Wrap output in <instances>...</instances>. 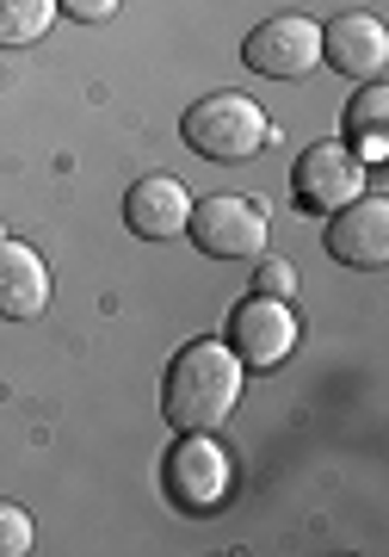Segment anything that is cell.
<instances>
[{
  "label": "cell",
  "instance_id": "obj_1",
  "mask_svg": "<svg viewBox=\"0 0 389 557\" xmlns=\"http://www.w3.org/2000/svg\"><path fill=\"white\" fill-rule=\"evenodd\" d=\"M241 379H248V366L235 359V347H223V341H192V347H179L174 366H167L161 416L174 421L179 434H211L216 421L235 416Z\"/></svg>",
  "mask_w": 389,
  "mask_h": 557
},
{
  "label": "cell",
  "instance_id": "obj_2",
  "mask_svg": "<svg viewBox=\"0 0 389 557\" xmlns=\"http://www.w3.org/2000/svg\"><path fill=\"white\" fill-rule=\"evenodd\" d=\"M179 131H186V143L198 156H211V161H248V156H260V143L273 137L266 112L248 94H204V100H192Z\"/></svg>",
  "mask_w": 389,
  "mask_h": 557
},
{
  "label": "cell",
  "instance_id": "obj_3",
  "mask_svg": "<svg viewBox=\"0 0 389 557\" xmlns=\"http://www.w3.org/2000/svg\"><path fill=\"white\" fill-rule=\"evenodd\" d=\"M186 230H192V242L211 260H260L266 236H273V223H266L253 193H211V199H198Z\"/></svg>",
  "mask_w": 389,
  "mask_h": 557
},
{
  "label": "cell",
  "instance_id": "obj_4",
  "mask_svg": "<svg viewBox=\"0 0 389 557\" xmlns=\"http://www.w3.org/2000/svg\"><path fill=\"white\" fill-rule=\"evenodd\" d=\"M161 483H167V496H174L179 515H211V508L229 502L235 465L211 434H179V446L161 465Z\"/></svg>",
  "mask_w": 389,
  "mask_h": 557
},
{
  "label": "cell",
  "instance_id": "obj_5",
  "mask_svg": "<svg viewBox=\"0 0 389 557\" xmlns=\"http://www.w3.org/2000/svg\"><path fill=\"white\" fill-rule=\"evenodd\" d=\"M241 57H248V69L273 81H303L322 62V25L303 20V13H273V20H260L248 32Z\"/></svg>",
  "mask_w": 389,
  "mask_h": 557
},
{
  "label": "cell",
  "instance_id": "obj_6",
  "mask_svg": "<svg viewBox=\"0 0 389 557\" xmlns=\"http://www.w3.org/2000/svg\"><path fill=\"white\" fill-rule=\"evenodd\" d=\"M229 347L241 366H253V372H273V366H285L297 347V310L291 298H260V292H248V304L235 310L229 322Z\"/></svg>",
  "mask_w": 389,
  "mask_h": 557
},
{
  "label": "cell",
  "instance_id": "obj_7",
  "mask_svg": "<svg viewBox=\"0 0 389 557\" xmlns=\"http://www.w3.org/2000/svg\"><path fill=\"white\" fill-rule=\"evenodd\" d=\"M291 186L303 211H340L365 193V161L352 156V143H310L291 168Z\"/></svg>",
  "mask_w": 389,
  "mask_h": 557
},
{
  "label": "cell",
  "instance_id": "obj_8",
  "mask_svg": "<svg viewBox=\"0 0 389 557\" xmlns=\"http://www.w3.org/2000/svg\"><path fill=\"white\" fill-rule=\"evenodd\" d=\"M322 62L347 81H377L389 62V32L377 13H340L322 25Z\"/></svg>",
  "mask_w": 389,
  "mask_h": 557
},
{
  "label": "cell",
  "instance_id": "obj_9",
  "mask_svg": "<svg viewBox=\"0 0 389 557\" xmlns=\"http://www.w3.org/2000/svg\"><path fill=\"white\" fill-rule=\"evenodd\" d=\"M328 255L340 267H384L389 260V199L359 193L352 205H340L328 223Z\"/></svg>",
  "mask_w": 389,
  "mask_h": 557
},
{
  "label": "cell",
  "instance_id": "obj_10",
  "mask_svg": "<svg viewBox=\"0 0 389 557\" xmlns=\"http://www.w3.org/2000/svg\"><path fill=\"white\" fill-rule=\"evenodd\" d=\"M186 218H192V193H186L174 174H149L124 193V223H130V236H142V242L186 236Z\"/></svg>",
  "mask_w": 389,
  "mask_h": 557
},
{
  "label": "cell",
  "instance_id": "obj_11",
  "mask_svg": "<svg viewBox=\"0 0 389 557\" xmlns=\"http://www.w3.org/2000/svg\"><path fill=\"white\" fill-rule=\"evenodd\" d=\"M50 304V267L32 242L0 236V317L7 322H32Z\"/></svg>",
  "mask_w": 389,
  "mask_h": 557
},
{
  "label": "cell",
  "instance_id": "obj_12",
  "mask_svg": "<svg viewBox=\"0 0 389 557\" xmlns=\"http://www.w3.org/2000/svg\"><path fill=\"white\" fill-rule=\"evenodd\" d=\"M347 131H352V156L359 161H384L389 156V87L371 81L365 94L347 106Z\"/></svg>",
  "mask_w": 389,
  "mask_h": 557
},
{
  "label": "cell",
  "instance_id": "obj_13",
  "mask_svg": "<svg viewBox=\"0 0 389 557\" xmlns=\"http://www.w3.org/2000/svg\"><path fill=\"white\" fill-rule=\"evenodd\" d=\"M50 25H57V0H0V44L7 50L38 44Z\"/></svg>",
  "mask_w": 389,
  "mask_h": 557
},
{
  "label": "cell",
  "instance_id": "obj_14",
  "mask_svg": "<svg viewBox=\"0 0 389 557\" xmlns=\"http://www.w3.org/2000/svg\"><path fill=\"white\" fill-rule=\"evenodd\" d=\"M253 292H260V298H297V267L291 260L260 255L253 260Z\"/></svg>",
  "mask_w": 389,
  "mask_h": 557
},
{
  "label": "cell",
  "instance_id": "obj_15",
  "mask_svg": "<svg viewBox=\"0 0 389 557\" xmlns=\"http://www.w3.org/2000/svg\"><path fill=\"white\" fill-rule=\"evenodd\" d=\"M32 515H25L20 502H0V557H25L32 552Z\"/></svg>",
  "mask_w": 389,
  "mask_h": 557
},
{
  "label": "cell",
  "instance_id": "obj_16",
  "mask_svg": "<svg viewBox=\"0 0 389 557\" xmlns=\"http://www.w3.org/2000/svg\"><path fill=\"white\" fill-rule=\"evenodd\" d=\"M57 13H68L80 25H105L117 13V0H57Z\"/></svg>",
  "mask_w": 389,
  "mask_h": 557
}]
</instances>
